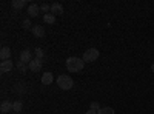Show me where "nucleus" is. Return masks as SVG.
<instances>
[{"instance_id":"obj_1","label":"nucleus","mask_w":154,"mask_h":114,"mask_svg":"<svg viewBox=\"0 0 154 114\" xmlns=\"http://www.w3.org/2000/svg\"><path fill=\"white\" fill-rule=\"evenodd\" d=\"M85 66V62L80 57H68L66 59V69L69 72H80Z\"/></svg>"},{"instance_id":"obj_2","label":"nucleus","mask_w":154,"mask_h":114,"mask_svg":"<svg viewBox=\"0 0 154 114\" xmlns=\"http://www.w3.org/2000/svg\"><path fill=\"white\" fill-rule=\"evenodd\" d=\"M57 86L60 88V90H63V91H68V90H71V88L74 86V80L68 74H60L57 77Z\"/></svg>"},{"instance_id":"obj_3","label":"nucleus","mask_w":154,"mask_h":114,"mask_svg":"<svg viewBox=\"0 0 154 114\" xmlns=\"http://www.w3.org/2000/svg\"><path fill=\"white\" fill-rule=\"evenodd\" d=\"M99 56H100V53H99L97 48H89L83 53V62L85 63L86 62H96L99 59Z\"/></svg>"},{"instance_id":"obj_4","label":"nucleus","mask_w":154,"mask_h":114,"mask_svg":"<svg viewBox=\"0 0 154 114\" xmlns=\"http://www.w3.org/2000/svg\"><path fill=\"white\" fill-rule=\"evenodd\" d=\"M20 62H23L25 65H29V63L32 62V53L29 51V49H25V51L20 53Z\"/></svg>"},{"instance_id":"obj_5","label":"nucleus","mask_w":154,"mask_h":114,"mask_svg":"<svg viewBox=\"0 0 154 114\" xmlns=\"http://www.w3.org/2000/svg\"><path fill=\"white\" fill-rule=\"evenodd\" d=\"M31 31H32L34 37H37V39H42V37L45 35V28L42 26V25H34Z\"/></svg>"},{"instance_id":"obj_6","label":"nucleus","mask_w":154,"mask_h":114,"mask_svg":"<svg viewBox=\"0 0 154 114\" xmlns=\"http://www.w3.org/2000/svg\"><path fill=\"white\" fill-rule=\"evenodd\" d=\"M42 60L40 59H32V62L28 65V68L31 69V71H34V72H37V71H40L42 69Z\"/></svg>"},{"instance_id":"obj_7","label":"nucleus","mask_w":154,"mask_h":114,"mask_svg":"<svg viewBox=\"0 0 154 114\" xmlns=\"http://www.w3.org/2000/svg\"><path fill=\"white\" fill-rule=\"evenodd\" d=\"M12 68H14V63L11 62V59L9 60H3L2 63H0V71L2 72H9Z\"/></svg>"},{"instance_id":"obj_8","label":"nucleus","mask_w":154,"mask_h":114,"mask_svg":"<svg viewBox=\"0 0 154 114\" xmlns=\"http://www.w3.org/2000/svg\"><path fill=\"white\" fill-rule=\"evenodd\" d=\"M11 48L9 46H3L2 49H0V59H2V62L3 60H9L11 59Z\"/></svg>"},{"instance_id":"obj_9","label":"nucleus","mask_w":154,"mask_h":114,"mask_svg":"<svg viewBox=\"0 0 154 114\" xmlns=\"http://www.w3.org/2000/svg\"><path fill=\"white\" fill-rule=\"evenodd\" d=\"M38 12H40V6H38V5L32 3V5L28 6V16H29V17H37Z\"/></svg>"},{"instance_id":"obj_10","label":"nucleus","mask_w":154,"mask_h":114,"mask_svg":"<svg viewBox=\"0 0 154 114\" xmlns=\"http://www.w3.org/2000/svg\"><path fill=\"white\" fill-rule=\"evenodd\" d=\"M51 14H54V16H62L63 14V6L60 3H53L51 5Z\"/></svg>"},{"instance_id":"obj_11","label":"nucleus","mask_w":154,"mask_h":114,"mask_svg":"<svg viewBox=\"0 0 154 114\" xmlns=\"http://www.w3.org/2000/svg\"><path fill=\"white\" fill-rule=\"evenodd\" d=\"M53 82H54L53 72H45V74H42V83H43V85H51Z\"/></svg>"},{"instance_id":"obj_12","label":"nucleus","mask_w":154,"mask_h":114,"mask_svg":"<svg viewBox=\"0 0 154 114\" xmlns=\"http://www.w3.org/2000/svg\"><path fill=\"white\" fill-rule=\"evenodd\" d=\"M11 6L14 9H23L25 6H26V0H12Z\"/></svg>"},{"instance_id":"obj_13","label":"nucleus","mask_w":154,"mask_h":114,"mask_svg":"<svg viewBox=\"0 0 154 114\" xmlns=\"http://www.w3.org/2000/svg\"><path fill=\"white\" fill-rule=\"evenodd\" d=\"M0 109H2V112L8 114V111L12 109V102H9V100H3L2 105H0Z\"/></svg>"},{"instance_id":"obj_14","label":"nucleus","mask_w":154,"mask_h":114,"mask_svg":"<svg viewBox=\"0 0 154 114\" xmlns=\"http://www.w3.org/2000/svg\"><path fill=\"white\" fill-rule=\"evenodd\" d=\"M12 91H14L16 94H23L25 91H26V88H25V83H16L14 85V88H12Z\"/></svg>"},{"instance_id":"obj_15","label":"nucleus","mask_w":154,"mask_h":114,"mask_svg":"<svg viewBox=\"0 0 154 114\" xmlns=\"http://www.w3.org/2000/svg\"><path fill=\"white\" fill-rule=\"evenodd\" d=\"M43 22L48 23V25H53V23L56 22V16L51 14V12H49V14H45V16H43Z\"/></svg>"},{"instance_id":"obj_16","label":"nucleus","mask_w":154,"mask_h":114,"mask_svg":"<svg viewBox=\"0 0 154 114\" xmlns=\"http://www.w3.org/2000/svg\"><path fill=\"white\" fill-rule=\"evenodd\" d=\"M22 108H23V102H22V100H16V102H12V111L20 112Z\"/></svg>"},{"instance_id":"obj_17","label":"nucleus","mask_w":154,"mask_h":114,"mask_svg":"<svg viewBox=\"0 0 154 114\" xmlns=\"http://www.w3.org/2000/svg\"><path fill=\"white\" fill-rule=\"evenodd\" d=\"M97 114H114V109L111 106H105V108H100Z\"/></svg>"},{"instance_id":"obj_18","label":"nucleus","mask_w":154,"mask_h":114,"mask_svg":"<svg viewBox=\"0 0 154 114\" xmlns=\"http://www.w3.org/2000/svg\"><path fill=\"white\" fill-rule=\"evenodd\" d=\"M17 68H19V71H20L22 74H23V72H26V69H29V68H28V65H25V63H23V62H20V60L17 62Z\"/></svg>"},{"instance_id":"obj_19","label":"nucleus","mask_w":154,"mask_h":114,"mask_svg":"<svg viewBox=\"0 0 154 114\" xmlns=\"http://www.w3.org/2000/svg\"><path fill=\"white\" fill-rule=\"evenodd\" d=\"M34 54H35V59H43V56H45V53H43V49L42 48H35L34 49Z\"/></svg>"},{"instance_id":"obj_20","label":"nucleus","mask_w":154,"mask_h":114,"mask_svg":"<svg viewBox=\"0 0 154 114\" xmlns=\"http://www.w3.org/2000/svg\"><path fill=\"white\" fill-rule=\"evenodd\" d=\"M40 11H43L45 14H49V12H51V5H48V3L40 5Z\"/></svg>"},{"instance_id":"obj_21","label":"nucleus","mask_w":154,"mask_h":114,"mask_svg":"<svg viewBox=\"0 0 154 114\" xmlns=\"http://www.w3.org/2000/svg\"><path fill=\"white\" fill-rule=\"evenodd\" d=\"M22 26H23L25 29H29V28H31V22H29V19H25L23 23H22ZM31 29H32V28H31Z\"/></svg>"},{"instance_id":"obj_22","label":"nucleus","mask_w":154,"mask_h":114,"mask_svg":"<svg viewBox=\"0 0 154 114\" xmlns=\"http://www.w3.org/2000/svg\"><path fill=\"white\" fill-rule=\"evenodd\" d=\"M89 109H93V111H99V109H100L99 102H91V105H89Z\"/></svg>"},{"instance_id":"obj_23","label":"nucleus","mask_w":154,"mask_h":114,"mask_svg":"<svg viewBox=\"0 0 154 114\" xmlns=\"http://www.w3.org/2000/svg\"><path fill=\"white\" fill-rule=\"evenodd\" d=\"M85 114H97V111H93V109H89V111H86Z\"/></svg>"},{"instance_id":"obj_24","label":"nucleus","mask_w":154,"mask_h":114,"mask_svg":"<svg viewBox=\"0 0 154 114\" xmlns=\"http://www.w3.org/2000/svg\"><path fill=\"white\" fill-rule=\"evenodd\" d=\"M151 71L154 72V62H152V65H151Z\"/></svg>"},{"instance_id":"obj_25","label":"nucleus","mask_w":154,"mask_h":114,"mask_svg":"<svg viewBox=\"0 0 154 114\" xmlns=\"http://www.w3.org/2000/svg\"><path fill=\"white\" fill-rule=\"evenodd\" d=\"M2 114H5V112H2Z\"/></svg>"}]
</instances>
